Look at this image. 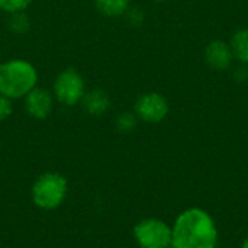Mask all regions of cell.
Instances as JSON below:
<instances>
[{"instance_id": "5b68a950", "label": "cell", "mask_w": 248, "mask_h": 248, "mask_svg": "<svg viewBox=\"0 0 248 248\" xmlns=\"http://www.w3.org/2000/svg\"><path fill=\"white\" fill-rule=\"evenodd\" d=\"M54 93L58 102L67 106H76L84 96V80L74 68H67L58 74L54 83Z\"/></svg>"}, {"instance_id": "6da1fadb", "label": "cell", "mask_w": 248, "mask_h": 248, "mask_svg": "<svg viewBox=\"0 0 248 248\" xmlns=\"http://www.w3.org/2000/svg\"><path fill=\"white\" fill-rule=\"evenodd\" d=\"M218 228L214 218L201 208L183 211L171 227V247L217 248Z\"/></svg>"}, {"instance_id": "9a60e30c", "label": "cell", "mask_w": 248, "mask_h": 248, "mask_svg": "<svg viewBox=\"0 0 248 248\" xmlns=\"http://www.w3.org/2000/svg\"><path fill=\"white\" fill-rule=\"evenodd\" d=\"M13 112V106H12V99L0 94V122L7 119Z\"/></svg>"}, {"instance_id": "30bf717a", "label": "cell", "mask_w": 248, "mask_h": 248, "mask_svg": "<svg viewBox=\"0 0 248 248\" xmlns=\"http://www.w3.org/2000/svg\"><path fill=\"white\" fill-rule=\"evenodd\" d=\"M230 46L234 58L243 64H248V28L240 29L232 35Z\"/></svg>"}, {"instance_id": "e0dca14e", "label": "cell", "mask_w": 248, "mask_h": 248, "mask_svg": "<svg viewBox=\"0 0 248 248\" xmlns=\"http://www.w3.org/2000/svg\"><path fill=\"white\" fill-rule=\"evenodd\" d=\"M169 248H174V247H169Z\"/></svg>"}, {"instance_id": "8fae6325", "label": "cell", "mask_w": 248, "mask_h": 248, "mask_svg": "<svg viewBox=\"0 0 248 248\" xmlns=\"http://www.w3.org/2000/svg\"><path fill=\"white\" fill-rule=\"evenodd\" d=\"M96 3V9L109 17H116L124 15L128 7L131 0H94Z\"/></svg>"}, {"instance_id": "ba28073f", "label": "cell", "mask_w": 248, "mask_h": 248, "mask_svg": "<svg viewBox=\"0 0 248 248\" xmlns=\"http://www.w3.org/2000/svg\"><path fill=\"white\" fill-rule=\"evenodd\" d=\"M26 110L36 119H45L52 110V96L45 89H32L26 96Z\"/></svg>"}, {"instance_id": "4fadbf2b", "label": "cell", "mask_w": 248, "mask_h": 248, "mask_svg": "<svg viewBox=\"0 0 248 248\" xmlns=\"http://www.w3.org/2000/svg\"><path fill=\"white\" fill-rule=\"evenodd\" d=\"M116 125H118L119 131H122V132H129V131H132V129L135 128V125H137V118H135V115H132V113H122V115H119V118H118V121H116Z\"/></svg>"}, {"instance_id": "5bb4252c", "label": "cell", "mask_w": 248, "mask_h": 248, "mask_svg": "<svg viewBox=\"0 0 248 248\" xmlns=\"http://www.w3.org/2000/svg\"><path fill=\"white\" fill-rule=\"evenodd\" d=\"M10 28L16 32H23L28 28V17L20 13H13V20L10 22Z\"/></svg>"}, {"instance_id": "3957f363", "label": "cell", "mask_w": 248, "mask_h": 248, "mask_svg": "<svg viewBox=\"0 0 248 248\" xmlns=\"http://www.w3.org/2000/svg\"><path fill=\"white\" fill-rule=\"evenodd\" d=\"M68 182L60 173H44L41 174L32 186V201L33 203L44 209L52 211L58 208L67 198Z\"/></svg>"}, {"instance_id": "2e32d148", "label": "cell", "mask_w": 248, "mask_h": 248, "mask_svg": "<svg viewBox=\"0 0 248 248\" xmlns=\"http://www.w3.org/2000/svg\"><path fill=\"white\" fill-rule=\"evenodd\" d=\"M241 248H248V237L244 240V243H243V246H241Z\"/></svg>"}, {"instance_id": "8992f818", "label": "cell", "mask_w": 248, "mask_h": 248, "mask_svg": "<svg viewBox=\"0 0 248 248\" xmlns=\"http://www.w3.org/2000/svg\"><path fill=\"white\" fill-rule=\"evenodd\" d=\"M170 106L167 99L155 92L142 94L135 103V115L148 124H158L169 115Z\"/></svg>"}, {"instance_id": "277c9868", "label": "cell", "mask_w": 248, "mask_h": 248, "mask_svg": "<svg viewBox=\"0 0 248 248\" xmlns=\"http://www.w3.org/2000/svg\"><path fill=\"white\" fill-rule=\"evenodd\" d=\"M134 238L141 248H169L171 247V227L161 219H142L134 227Z\"/></svg>"}, {"instance_id": "9c48e42d", "label": "cell", "mask_w": 248, "mask_h": 248, "mask_svg": "<svg viewBox=\"0 0 248 248\" xmlns=\"http://www.w3.org/2000/svg\"><path fill=\"white\" fill-rule=\"evenodd\" d=\"M81 102H83V106L87 110V113H90L93 116L103 115L110 105L109 97L103 90H92L87 94L84 93Z\"/></svg>"}, {"instance_id": "7c38bea8", "label": "cell", "mask_w": 248, "mask_h": 248, "mask_svg": "<svg viewBox=\"0 0 248 248\" xmlns=\"http://www.w3.org/2000/svg\"><path fill=\"white\" fill-rule=\"evenodd\" d=\"M32 0H0V10L9 13H20L31 4Z\"/></svg>"}, {"instance_id": "7a4b0ae2", "label": "cell", "mask_w": 248, "mask_h": 248, "mask_svg": "<svg viewBox=\"0 0 248 248\" xmlns=\"http://www.w3.org/2000/svg\"><path fill=\"white\" fill-rule=\"evenodd\" d=\"M38 73L25 60H10L0 64V94L9 99H19L35 89Z\"/></svg>"}, {"instance_id": "52a82bcc", "label": "cell", "mask_w": 248, "mask_h": 248, "mask_svg": "<svg viewBox=\"0 0 248 248\" xmlns=\"http://www.w3.org/2000/svg\"><path fill=\"white\" fill-rule=\"evenodd\" d=\"M203 54H205V60H206L208 65L217 71L227 70L234 60L230 44H227L221 39L211 41L206 45Z\"/></svg>"}]
</instances>
